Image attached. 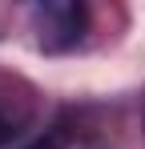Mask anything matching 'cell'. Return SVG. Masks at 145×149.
<instances>
[{
    "label": "cell",
    "mask_w": 145,
    "mask_h": 149,
    "mask_svg": "<svg viewBox=\"0 0 145 149\" xmlns=\"http://www.w3.org/2000/svg\"><path fill=\"white\" fill-rule=\"evenodd\" d=\"M40 52H72L89 36V8L81 0H45L28 12Z\"/></svg>",
    "instance_id": "cell-1"
},
{
    "label": "cell",
    "mask_w": 145,
    "mask_h": 149,
    "mask_svg": "<svg viewBox=\"0 0 145 149\" xmlns=\"http://www.w3.org/2000/svg\"><path fill=\"white\" fill-rule=\"evenodd\" d=\"M16 89H28V81L0 73V149L4 145L12 149V141L24 133V125L32 121V97H36V93L16 97Z\"/></svg>",
    "instance_id": "cell-2"
},
{
    "label": "cell",
    "mask_w": 145,
    "mask_h": 149,
    "mask_svg": "<svg viewBox=\"0 0 145 149\" xmlns=\"http://www.w3.org/2000/svg\"><path fill=\"white\" fill-rule=\"evenodd\" d=\"M72 145V125L61 117V121H52L45 125L40 133H32V137H24L20 145H12V149H69Z\"/></svg>",
    "instance_id": "cell-3"
}]
</instances>
